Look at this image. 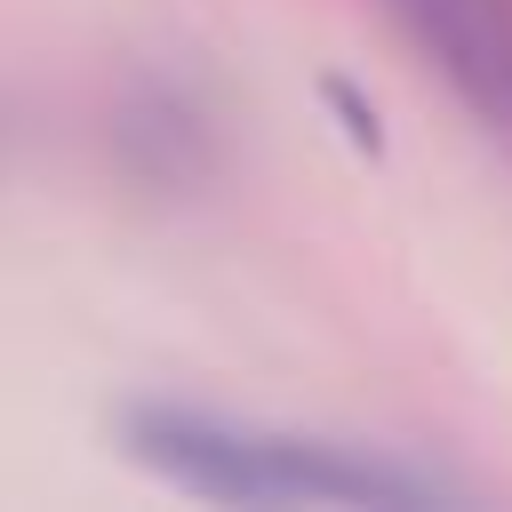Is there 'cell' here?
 Returning a JSON list of instances; mask_svg holds the SVG:
<instances>
[{"instance_id": "2", "label": "cell", "mask_w": 512, "mask_h": 512, "mask_svg": "<svg viewBox=\"0 0 512 512\" xmlns=\"http://www.w3.org/2000/svg\"><path fill=\"white\" fill-rule=\"evenodd\" d=\"M112 144H120V168L168 200H184L216 176V128H208L200 96H184L176 80H136L112 120Z\"/></svg>"}, {"instance_id": "1", "label": "cell", "mask_w": 512, "mask_h": 512, "mask_svg": "<svg viewBox=\"0 0 512 512\" xmlns=\"http://www.w3.org/2000/svg\"><path fill=\"white\" fill-rule=\"evenodd\" d=\"M112 448L152 472L160 488L192 504H344V512H424L448 488L424 480L400 456L280 432V424H240L216 408L184 400H128L112 408Z\"/></svg>"}, {"instance_id": "3", "label": "cell", "mask_w": 512, "mask_h": 512, "mask_svg": "<svg viewBox=\"0 0 512 512\" xmlns=\"http://www.w3.org/2000/svg\"><path fill=\"white\" fill-rule=\"evenodd\" d=\"M400 16L416 24V40L440 56V72H456V88L512 120V48H504V24L488 0H400Z\"/></svg>"}, {"instance_id": "4", "label": "cell", "mask_w": 512, "mask_h": 512, "mask_svg": "<svg viewBox=\"0 0 512 512\" xmlns=\"http://www.w3.org/2000/svg\"><path fill=\"white\" fill-rule=\"evenodd\" d=\"M320 104L336 112V128H344V144H352L360 160H384V120H376V104H368L344 72H320Z\"/></svg>"}]
</instances>
